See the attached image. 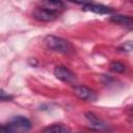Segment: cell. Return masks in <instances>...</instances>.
Listing matches in <instances>:
<instances>
[{
  "label": "cell",
  "mask_w": 133,
  "mask_h": 133,
  "mask_svg": "<svg viewBox=\"0 0 133 133\" xmlns=\"http://www.w3.org/2000/svg\"><path fill=\"white\" fill-rule=\"evenodd\" d=\"M85 117L88 121V123L90 124V127L92 129L98 130V131H105L108 129V125L104 121H102L100 117H98L96 114H94L91 112H86Z\"/></svg>",
  "instance_id": "obj_7"
},
{
  "label": "cell",
  "mask_w": 133,
  "mask_h": 133,
  "mask_svg": "<svg viewBox=\"0 0 133 133\" xmlns=\"http://www.w3.org/2000/svg\"><path fill=\"white\" fill-rule=\"evenodd\" d=\"M45 45L48 49L60 52V53H68L71 50V45L68 41L56 36V35H47L45 37Z\"/></svg>",
  "instance_id": "obj_1"
},
{
  "label": "cell",
  "mask_w": 133,
  "mask_h": 133,
  "mask_svg": "<svg viewBox=\"0 0 133 133\" xmlns=\"http://www.w3.org/2000/svg\"><path fill=\"white\" fill-rule=\"evenodd\" d=\"M110 70L113 73H124L126 71V65L124 63H122L121 61H112L110 63Z\"/></svg>",
  "instance_id": "obj_11"
},
{
  "label": "cell",
  "mask_w": 133,
  "mask_h": 133,
  "mask_svg": "<svg viewBox=\"0 0 133 133\" xmlns=\"http://www.w3.org/2000/svg\"><path fill=\"white\" fill-rule=\"evenodd\" d=\"M54 75L57 79H59L62 82L65 83H75L76 82V76L75 74L69 70L68 68L63 65H57L54 69Z\"/></svg>",
  "instance_id": "obj_3"
},
{
  "label": "cell",
  "mask_w": 133,
  "mask_h": 133,
  "mask_svg": "<svg viewBox=\"0 0 133 133\" xmlns=\"http://www.w3.org/2000/svg\"><path fill=\"white\" fill-rule=\"evenodd\" d=\"M32 16H33L34 19H36L38 21H42V22H50V21H53L57 18L56 12L50 11V10L42 8V7H36L33 10Z\"/></svg>",
  "instance_id": "obj_5"
},
{
  "label": "cell",
  "mask_w": 133,
  "mask_h": 133,
  "mask_svg": "<svg viewBox=\"0 0 133 133\" xmlns=\"http://www.w3.org/2000/svg\"><path fill=\"white\" fill-rule=\"evenodd\" d=\"M118 50L122 51V52H126V53L132 52V42L129 41V42H127V43L121 45V46L118 47Z\"/></svg>",
  "instance_id": "obj_12"
},
{
  "label": "cell",
  "mask_w": 133,
  "mask_h": 133,
  "mask_svg": "<svg viewBox=\"0 0 133 133\" xmlns=\"http://www.w3.org/2000/svg\"><path fill=\"white\" fill-rule=\"evenodd\" d=\"M0 133H9L7 127L3 126V125H0Z\"/></svg>",
  "instance_id": "obj_14"
},
{
  "label": "cell",
  "mask_w": 133,
  "mask_h": 133,
  "mask_svg": "<svg viewBox=\"0 0 133 133\" xmlns=\"http://www.w3.org/2000/svg\"><path fill=\"white\" fill-rule=\"evenodd\" d=\"M6 127L9 133H27L31 128V124L28 118L19 115L11 118Z\"/></svg>",
  "instance_id": "obj_2"
},
{
  "label": "cell",
  "mask_w": 133,
  "mask_h": 133,
  "mask_svg": "<svg viewBox=\"0 0 133 133\" xmlns=\"http://www.w3.org/2000/svg\"><path fill=\"white\" fill-rule=\"evenodd\" d=\"M42 133H71V132L70 129L62 124H53L51 126L46 127L42 131Z\"/></svg>",
  "instance_id": "obj_10"
},
{
  "label": "cell",
  "mask_w": 133,
  "mask_h": 133,
  "mask_svg": "<svg viewBox=\"0 0 133 133\" xmlns=\"http://www.w3.org/2000/svg\"><path fill=\"white\" fill-rule=\"evenodd\" d=\"M110 21L115 23V24H117V25L125 26V27H127L129 29H132V27H133V20L129 16H121V15L112 16L110 18Z\"/></svg>",
  "instance_id": "obj_9"
},
{
  "label": "cell",
  "mask_w": 133,
  "mask_h": 133,
  "mask_svg": "<svg viewBox=\"0 0 133 133\" xmlns=\"http://www.w3.org/2000/svg\"><path fill=\"white\" fill-rule=\"evenodd\" d=\"M11 98H12V97H11L9 94H7L6 91L0 89V101H8V100H10Z\"/></svg>",
  "instance_id": "obj_13"
},
{
  "label": "cell",
  "mask_w": 133,
  "mask_h": 133,
  "mask_svg": "<svg viewBox=\"0 0 133 133\" xmlns=\"http://www.w3.org/2000/svg\"><path fill=\"white\" fill-rule=\"evenodd\" d=\"M74 92H75V95H76L79 99L84 100V101L94 102V101L97 100V95H96V92H95L92 89H90L89 87L84 86V85H77V86H75Z\"/></svg>",
  "instance_id": "obj_4"
},
{
  "label": "cell",
  "mask_w": 133,
  "mask_h": 133,
  "mask_svg": "<svg viewBox=\"0 0 133 133\" xmlns=\"http://www.w3.org/2000/svg\"><path fill=\"white\" fill-rule=\"evenodd\" d=\"M83 10L86 11H91L95 14H99V15H107V14H112L114 10L108 6H105L103 4H97V3H83Z\"/></svg>",
  "instance_id": "obj_6"
},
{
  "label": "cell",
  "mask_w": 133,
  "mask_h": 133,
  "mask_svg": "<svg viewBox=\"0 0 133 133\" xmlns=\"http://www.w3.org/2000/svg\"><path fill=\"white\" fill-rule=\"evenodd\" d=\"M38 7L48 9L50 11L53 12H58L60 10H62L64 8V4L61 1H52V0H48V1H41L38 2Z\"/></svg>",
  "instance_id": "obj_8"
}]
</instances>
